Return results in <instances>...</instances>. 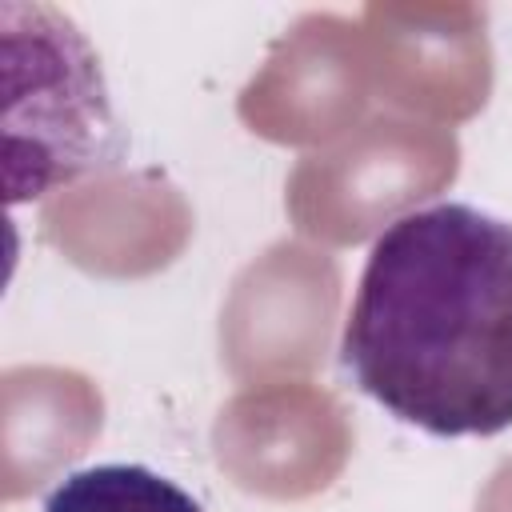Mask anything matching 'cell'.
I'll use <instances>...</instances> for the list:
<instances>
[{
    "label": "cell",
    "mask_w": 512,
    "mask_h": 512,
    "mask_svg": "<svg viewBox=\"0 0 512 512\" xmlns=\"http://www.w3.org/2000/svg\"><path fill=\"white\" fill-rule=\"evenodd\" d=\"M44 512H200V504L144 464H92L68 472L48 492Z\"/></svg>",
    "instance_id": "cell-3"
},
{
    "label": "cell",
    "mask_w": 512,
    "mask_h": 512,
    "mask_svg": "<svg viewBox=\"0 0 512 512\" xmlns=\"http://www.w3.org/2000/svg\"><path fill=\"white\" fill-rule=\"evenodd\" d=\"M340 356L432 436L512 428V224L472 204L396 216L364 260Z\"/></svg>",
    "instance_id": "cell-1"
},
{
    "label": "cell",
    "mask_w": 512,
    "mask_h": 512,
    "mask_svg": "<svg viewBox=\"0 0 512 512\" xmlns=\"http://www.w3.org/2000/svg\"><path fill=\"white\" fill-rule=\"evenodd\" d=\"M4 188L8 204L124 160L100 56L48 4H4Z\"/></svg>",
    "instance_id": "cell-2"
}]
</instances>
